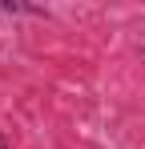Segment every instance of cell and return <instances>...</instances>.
<instances>
[{"instance_id":"obj_1","label":"cell","mask_w":145,"mask_h":149,"mask_svg":"<svg viewBox=\"0 0 145 149\" xmlns=\"http://www.w3.org/2000/svg\"><path fill=\"white\" fill-rule=\"evenodd\" d=\"M4 12H16V16H45V8H32V4H4Z\"/></svg>"},{"instance_id":"obj_2","label":"cell","mask_w":145,"mask_h":149,"mask_svg":"<svg viewBox=\"0 0 145 149\" xmlns=\"http://www.w3.org/2000/svg\"><path fill=\"white\" fill-rule=\"evenodd\" d=\"M0 149H8V137H4V133H0Z\"/></svg>"}]
</instances>
